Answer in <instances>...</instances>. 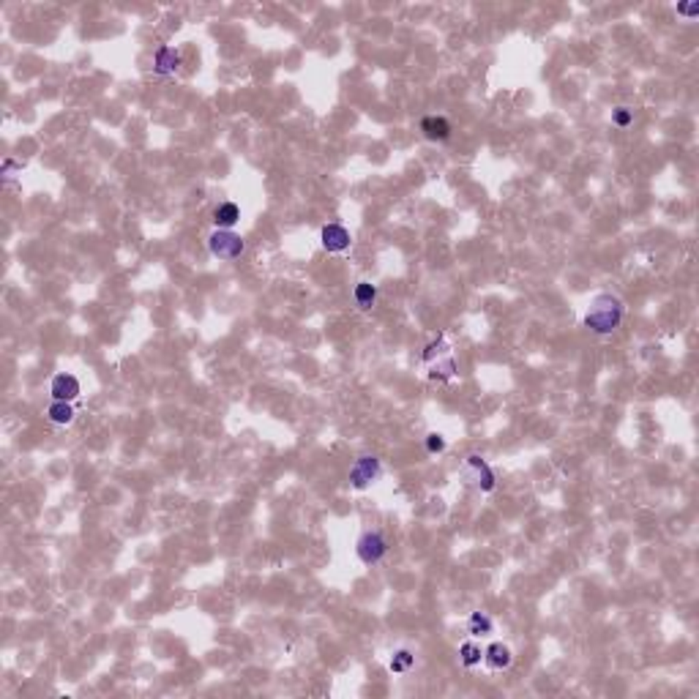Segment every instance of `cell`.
<instances>
[{
	"instance_id": "cell-1",
	"label": "cell",
	"mask_w": 699,
	"mask_h": 699,
	"mask_svg": "<svg viewBox=\"0 0 699 699\" xmlns=\"http://www.w3.org/2000/svg\"><path fill=\"white\" fill-rule=\"evenodd\" d=\"M625 306L623 300L612 293H601L596 298L590 300L587 306V314H585V328H590L593 333L599 336H609L612 331H618L620 323H623Z\"/></svg>"
},
{
	"instance_id": "cell-2",
	"label": "cell",
	"mask_w": 699,
	"mask_h": 699,
	"mask_svg": "<svg viewBox=\"0 0 699 699\" xmlns=\"http://www.w3.org/2000/svg\"><path fill=\"white\" fill-rule=\"evenodd\" d=\"M208 249H211L213 257L232 262V260H238V257L244 254L246 241H244L241 235H235L232 229H216V232H211V238H208Z\"/></svg>"
},
{
	"instance_id": "cell-3",
	"label": "cell",
	"mask_w": 699,
	"mask_h": 699,
	"mask_svg": "<svg viewBox=\"0 0 699 699\" xmlns=\"http://www.w3.org/2000/svg\"><path fill=\"white\" fill-rule=\"evenodd\" d=\"M355 554H358V560H361L364 566H377V563L388 554V541H385V535L377 533V530H366V533L358 538V544H355Z\"/></svg>"
},
{
	"instance_id": "cell-4",
	"label": "cell",
	"mask_w": 699,
	"mask_h": 699,
	"mask_svg": "<svg viewBox=\"0 0 699 699\" xmlns=\"http://www.w3.org/2000/svg\"><path fill=\"white\" fill-rule=\"evenodd\" d=\"M380 473H382L380 459L372 456V453H364V456H358L355 465L350 467V484H352L355 489H366L369 484H375L377 478H380Z\"/></svg>"
},
{
	"instance_id": "cell-5",
	"label": "cell",
	"mask_w": 699,
	"mask_h": 699,
	"mask_svg": "<svg viewBox=\"0 0 699 699\" xmlns=\"http://www.w3.org/2000/svg\"><path fill=\"white\" fill-rule=\"evenodd\" d=\"M462 475L473 484L475 489H481V492H492V489H495V473H492V467H489L478 453H470V456L465 459Z\"/></svg>"
},
{
	"instance_id": "cell-6",
	"label": "cell",
	"mask_w": 699,
	"mask_h": 699,
	"mask_svg": "<svg viewBox=\"0 0 699 699\" xmlns=\"http://www.w3.org/2000/svg\"><path fill=\"white\" fill-rule=\"evenodd\" d=\"M320 241H323V249L331 251V254H342V251L350 249V232L347 227L342 225H325L320 229Z\"/></svg>"
},
{
	"instance_id": "cell-7",
	"label": "cell",
	"mask_w": 699,
	"mask_h": 699,
	"mask_svg": "<svg viewBox=\"0 0 699 699\" xmlns=\"http://www.w3.org/2000/svg\"><path fill=\"white\" fill-rule=\"evenodd\" d=\"M52 399L58 401H74L79 397V380L74 375H55L50 385Z\"/></svg>"
},
{
	"instance_id": "cell-8",
	"label": "cell",
	"mask_w": 699,
	"mask_h": 699,
	"mask_svg": "<svg viewBox=\"0 0 699 699\" xmlns=\"http://www.w3.org/2000/svg\"><path fill=\"white\" fill-rule=\"evenodd\" d=\"M180 66V50L175 47H159L156 55H153V72L159 76H170L178 72Z\"/></svg>"
},
{
	"instance_id": "cell-9",
	"label": "cell",
	"mask_w": 699,
	"mask_h": 699,
	"mask_svg": "<svg viewBox=\"0 0 699 699\" xmlns=\"http://www.w3.org/2000/svg\"><path fill=\"white\" fill-rule=\"evenodd\" d=\"M421 131H424L426 140H432V142H446L451 137V124L446 118H440V115H429L421 121Z\"/></svg>"
},
{
	"instance_id": "cell-10",
	"label": "cell",
	"mask_w": 699,
	"mask_h": 699,
	"mask_svg": "<svg viewBox=\"0 0 699 699\" xmlns=\"http://www.w3.org/2000/svg\"><path fill=\"white\" fill-rule=\"evenodd\" d=\"M484 661H486V667L489 670H508L511 667V661H514V655H511V650L505 648L502 642H495V645H489V648L484 650Z\"/></svg>"
},
{
	"instance_id": "cell-11",
	"label": "cell",
	"mask_w": 699,
	"mask_h": 699,
	"mask_svg": "<svg viewBox=\"0 0 699 699\" xmlns=\"http://www.w3.org/2000/svg\"><path fill=\"white\" fill-rule=\"evenodd\" d=\"M238 219H241V211H238L235 202H222V205L213 208V225H216V229H232V227L238 225Z\"/></svg>"
},
{
	"instance_id": "cell-12",
	"label": "cell",
	"mask_w": 699,
	"mask_h": 699,
	"mask_svg": "<svg viewBox=\"0 0 699 699\" xmlns=\"http://www.w3.org/2000/svg\"><path fill=\"white\" fill-rule=\"evenodd\" d=\"M47 418L58 426H69L72 421H74V407H72V401H58L55 399L50 407H47Z\"/></svg>"
},
{
	"instance_id": "cell-13",
	"label": "cell",
	"mask_w": 699,
	"mask_h": 699,
	"mask_svg": "<svg viewBox=\"0 0 699 699\" xmlns=\"http://www.w3.org/2000/svg\"><path fill=\"white\" fill-rule=\"evenodd\" d=\"M456 375V361L448 355H443V358H437V364H429V380H440V382H446L451 377Z\"/></svg>"
},
{
	"instance_id": "cell-14",
	"label": "cell",
	"mask_w": 699,
	"mask_h": 699,
	"mask_svg": "<svg viewBox=\"0 0 699 699\" xmlns=\"http://www.w3.org/2000/svg\"><path fill=\"white\" fill-rule=\"evenodd\" d=\"M492 618L486 615V612H473L470 615V620H467V631H470V637H486V634H492Z\"/></svg>"
},
{
	"instance_id": "cell-15",
	"label": "cell",
	"mask_w": 699,
	"mask_h": 699,
	"mask_svg": "<svg viewBox=\"0 0 699 699\" xmlns=\"http://www.w3.org/2000/svg\"><path fill=\"white\" fill-rule=\"evenodd\" d=\"M355 303H358V309H372L377 300V287L375 284H369V281H358L355 284Z\"/></svg>"
},
{
	"instance_id": "cell-16",
	"label": "cell",
	"mask_w": 699,
	"mask_h": 699,
	"mask_svg": "<svg viewBox=\"0 0 699 699\" xmlns=\"http://www.w3.org/2000/svg\"><path fill=\"white\" fill-rule=\"evenodd\" d=\"M413 664H415V655L410 653V650H397L394 655H391V661H388V670L394 674H404L413 670Z\"/></svg>"
},
{
	"instance_id": "cell-17",
	"label": "cell",
	"mask_w": 699,
	"mask_h": 699,
	"mask_svg": "<svg viewBox=\"0 0 699 699\" xmlns=\"http://www.w3.org/2000/svg\"><path fill=\"white\" fill-rule=\"evenodd\" d=\"M481 658H484V650L478 648L475 642H465V645L459 648V661H462V667H467V670L478 667Z\"/></svg>"
},
{
	"instance_id": "cell-18",
	"label": "cell",
	"mask_w": 699,
	"mask_h": 699,
	"mask_svg": "<svg viewBox=\"0 0 699 699\" xmlns=\"http://www.w3.org/2000/svg\"><path fill=\"white\" fill-rule=\"evenodd\" d=\"M451 350H448V345H446V339L440 336V339H434L429 347H426V352H424V361L426 364H432L434 358H443V355H448Z\"/></svg>"
},
{
	"instance_id": "cell-19",
	"label": "cell",
	"mask_w": 699,
	"mask_h": 699,
	"mask_svg": "<svg viewBox=\"0 0 699 699\" xmlns=\"http://www.w3.org/2000/svg\"><path fill=\"white\" fill-rule=\"evenodd\" d=\"M612 124L625 128V126L634 124V109H628V107H618L615 112H612Z\"/></svg>"
},
{
	"instance_id": "cell-20",
	"label": "cell",
	"mask_w": 699,
	"mask_h": 699,
	"mask_svg": "<svg viewBox=\"0 0 699 699\" xmlns=\"http://www.w3.org/2000/svg\"><path fill=\"white\" fill-rule=\"evenodd\" d=\"M426 451H429V453H443V451H446V437L437 434V432L426 434Z\"/></svg>"
},
{
	"instance_id": "cell-21",
	"label": "cell",
	"mask_w": 699,
	"mask_h": 699,
	"mask_svg": "<svg viewBox=\"0 0 699 699\" xmlns=\"http://www.w3.org/2000/svg\"><path fill=\"white\" fill-rule=\"evenodd\" d=\"M677 14H683V17H697L699 6L697 3H691V6H677Z\"/></svg>"
}]
</instances>
